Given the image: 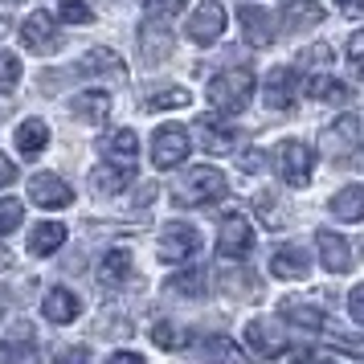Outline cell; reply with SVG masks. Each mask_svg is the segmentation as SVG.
<instances>
[{"label":"cell","mask_w":364,"mask_h":364,"mask_svg":"<svg viewBox=\"0 0 364 364\" xmlns=\"http://www.w3.org/2000/svg\"><path fill=\"white\" fill-rule=\"evenodd\" d=\"M250 95H254V74H250L246 66L221 70V74L209 78V86H205V99L213 102L217 111H225V115H242L250 107Z\"/></svg>","instance_id":"obj_1"},{"label":"cell","mask_w":364,"mask_h":364,"mask_svg":"<svg viewBox=\"0 0 364 364\" xmlns=\"http://www.w3.org/2000/svg\"><path fill=\"white\" fill-rule=\"evenodd\" d=\"M225 197V176L217 172V168H188L184 172V181L172 188V200L176 205H184V209H197V205H213V200Z\"/></svg>","instance_id":"obj_2"},{"label":"cell","mask_w":364,"mask_h":364,"mask_svg":"<svg viewBox=\"0 0 364 364\" xmlns=\"http://www.w3.org/2000/svg\"><path fill=\"white\" fill-rule=\"evenodd\" d=\"M319 144H323V151H328L331 164H352V156L364 148V127H360V119H356V115L336 119L331 127H323Z\"/></svg>","instance_id":"obj_3"},{"label":"cell","mask_w":364,"mask_h":364,"mask_svg":"<svg viewBox=\"0 0 364 364\" xmlns=\"http://www.w3.org/2000/svg\"><path fill=\"white\" fill-rule=\"evenodd\" d=\"M274 164H279V176L291 188H303V184L311 181V148L299 144V139H282L279 148H274Z\"/></svg>","instance_id":"obj_4"},{"label":"cell","mask_w":364,"mask_h":364,"mask_svg":"<svg viewBox=\"0 0 364 364\" xmlns=\"http://www.w3.org/2000/svg\"><path fill=\"white\" fill-rule=\"evenodd\" d=\"M21 46L33 53H58L62 50V33H58V25H53V17L41 9V13H29V17L21 21Z\"/></svg>","instance_id":"obj_5"},{"label":"cell","mask_w":364,"mask_h":364,"mask_svg":"<svg viewBox=\"0 0 364 364\" xmlns=\"http://www.w3.org/2000/svg\"><path fill=\"white\" fill-rule=\"evenodd\" d=\"M181 160H188V132H184L181 123H172V127H160V132L151 135V164L168 172V168H176Z\"/></svg>","instance_id":"obj_6"},{"label":"cell","mask_w":364,"mask_h":364,"mask_svg":"<svg viewBox=\"0 0 364 364\" xmlns=\"http://www.w3.org/2000/svg\"><path fill=\"white\" fill-rule=\"evenodd\" d=\"M250 250H254V225L242 213H230L217 230V254L233 262V258H246Z\"/></svg>","instance_id":"obj_7"},{"label":"cell","mask_w":364,"mask_h":364,"mask_svg":"<svg viewBox=\"0 0 364 364\" xmlns=\"http://www.w3.org/2000/svg\"><path fill=\"white\" fill-rule=\"evenodd\" d=\"M200 246V233L193 230V225H184V221H172L164 233H160V242H156V250H160V262H184V258H193Z\"/></svg>","instance_id":"obj_8"},{"label":"cell","mask_w":364,"mask_h":364,"mask_svg":"<svg viewBox=\"0 0 364 364\" xmlns=\"http://www.w3.org/2000/svg\"><path fill=\"white\" fill-rule=\"evenodd\" d=\"M221 33H225V9H221V0H205L197 13L188 17V41L213 46Z\"/></svg>","instance_id":"obj_9"},{"label":"cell","mask_w":364,"mask_h":364,"mask_svg":"<svg viewBox=\"0 0 364 364\" xmlns=\"http://www.w3.org/2000/svg\"><path fill=\"white\" fill-rule=\"evenodd\" d=\"M299 99V70L295 66H274L266 78V107L270 111H291Z\"/></svg>","instance_id":"obj_10"},{"label":"cell","mask_w":364,"mask_h":364,"mask_svg":"<svg viewBox=\"0 0 364 364\" xmlns=\"http://www.w3.org/2000/svg\"><path fill=\"white\" fill-rule=\"evenodd\" d=\"M172 29H168V21H144V29H139V58L148 62V66H160L168 53H172Z\"/></svg>","instance_id":"obj_11"},{"label":"cell","mask_w":364,"mask_h":364,"mask_svg":"<svg viewBox=\"0 0 364 364\" xmlns=\"http://www.w3.org/2000/svg\"><path fill=\"white\" fill-rule=\"evenodd\" d=\"M29 197L41 205V209H66L74 193H70V184L62 176H53V172H37L33 181H29Z\"/></svg>","instance_id":"obj_12"},{"label":"cell","mask_w":364,"mask_h":364,"mask_svg":"<svg viewBox=\"0 0 364 364\" xmlns=\"http://www.w3.org/2000/svg\"><path fill=\"white\" fill-rule=\"evenodd\" d=\"M99 151L107 156V164H119V168H135V156H139V135L132 127H115L99 144Z\"/></svg>","instance_id":"obj_13"},{"label":"cell","mask_w":364,"mask_h":364,"mask_svg":"<svg viewBox=\"0 0 364 364\" xmlns=\"http://www.w3.org/2000/svg\"><path fill=\"white\" fill-rule=\"evenodd\" d=\"M237 25H242V37H246L254 50H266L274 41V29H270V13L258 9V4H246L237 9Z\"/></svg>","instance_id":"obj_14"},{"label":"cell","mask_w":364,"mask_h":364,"mask_svg":"<svg viewBox=\"0 0 364 364\" xmlns=\"http://www.w3.org/2000/svg\"><path fill=\"white\" fill-rule=\"evenodd\" d=\"M197 135H200V148L213 151V156H225V151L237 148V127L225 123V119H200Z\"/></svg>","instance_id":"obj_15"},{"label":"cell","mask_w":364,"mask_h":364,"mask_svg":"<svg viewBox=\"0 0 364 364\" xmlns=\"http://www.w3.org/2000/svg\"><path fill=\"white\" fill-rule=\"evenodd\" d=\"M315 246H319V258H323V266H328L331 274H348L352 270V250H348V242L340 233L319 230L315 233Z\"/></svg>","instance_id":"obj_16"},{"label":"cell","mask_w":364,"mask_h":364,"mask_svg":"<svg viewBox=\"0 0 364 364\" xmlns=\"http://www.w3.org/2000/svg\"><path fill=\"white\" fill-rule=\"evenodd\" d=\"M0 364H37V340H33V328L29 323H21L0 344Z\"/></svg>","instance_id":"obj_17"},{"label":"cell","mask_w":364,"mask_h":364,"mask_svg":"<svg viewBox=\"0 0 364 364\" xmlns=\"http://www.w3.org/2000/svg\"><path fill=\"white\" fill-rule=\"evenodd\" d=\"M132 274H135L132 250L115 246V250H107V254H102V262H99V282H102V287H123Z\"/></svg>","instance_id":"obj_18"},{"label":"cell","mask_w":364,"mask_h":364,"mask_svg":"<svg viewBox=\"0 0 364 364\" xmlns=\"http://www.w3.org/2000/svg\"><path fill=\"white\" fill-rule=\"evenodd\" d=\"M246 340L250 348H258L262 356H279V352H287V336H282L279 323H270V319H254V323H246Z\"/></svg>","instance_id":"obj_19"},{"label":"cell","mask_w":364,"mask_h":364,"mask_svg":"<svg viewBox=\"0 0 364 364\" xmlns=\"http://www.w3.org/2000/svg\"><path fill=\"white\" fill-rule=\"evenodd\" d=\"M307 270H311V262H307L303 246H282L270 254V274L274 279H307Z\"/></svg>","instance_id":"obj_20"},{"label":"cell","mask_w":364,"mask_h":364,"mask_svg":"<svg viewBox=\"0 0 364 364\" xmlns=\"http://www.w3.org/2000/svg\"><path fill=\"white\" fill-rule=\"evenodd\" d=\"M132 181H135V168H119V164H99L90 172V188H95L99 197H115V193H123Z\"/></svg>","instance_id":"obj_21"},{"label":"cell","mask_w":364,"mask_h":364,"mask_svg":"<svg viewBox=\"0 0 364 364\" xmlns=\"http://www.w3.org/2000/svg\"><path fill=\"white\" fill-rule=\"evenodd\" d=\"M107 115H111V95L107 90H86V95L74 99V119H82L86 127L107 123Z\"/></svg>","instance_id":"obj_22"},{"label":"cell","mask_w":364,"mask_h":364,"mask_svg":"<svg viewBox=\"0 0 364 364\" xmlns=\"http://www.w3.org/2000/svg\"><path fill=\"white\" fill-rule=\"evenodd\" d=\"M41 315H46L50 323H70V319L78 315V299H74V291H66V287H53L50 295L41 299Z\"/></svg>","instance_id":"obj_23"},{"label":"cell","mask_w":364,"mask_h":364,"mask_svg":"<svg viewBox=\"0 0 364 364\" xmlns=\"http://www.w3.org/2000/svg\"><path fill=\"white\" fill-rule=\"evenodd\" d=\"M279 315L287 319V323L303 328V331H319V328H323V311L311 307V303H303V299H282Z\"/></svg>","instance_id":"obj_24"},{"label":"cell","mask_w":364,"mask_h":364,"mask_svg":"<svg viewBox=\"0 0 364 364\" xmlns=\"http://www.w3.org/2000/svg\"><path fill=\"white\" fill-rule=\"evenodd\" d=\"M82 74H107V78H115V82H123L127 78V66L119 62V53L115 50H90L82 58Z\"/></svg>","instance_id":"obj_25"},{"label":"cell","mask_w":364,"mask_h":364,"mask_svg":"<svg viewBox=\"0 0 364 364\" xmlns=\"http://www.w3.org/2000/svg\"><path fill=\"white\" fill-rule=\"evenodd\" d=\"M331 213L336 221H364V188L360 184H348L331 197Z\"/></svg>","instance_id":"obj_26"},{"label":"cell","mask_w":364,"mask_h":364,"mask_svg":"<svg viewBox=\"0 0 364 364\" xmlns=\"http://www.w3.org/2000/svg\"><path fill=\"white\" fill-rule=\"evenodd\" d=\"M62 242H66V225H62V221H41V225L29 233V250H33V254H41V258H46V254H53Z\"/></svg>","instance_id":"obj_27"},{"label":"cell","mask_w":364,"mask_h":364,"mask_svg":"<svg viewBox=\"0 0 364 364\" xmlns=\"http://www.w3.org/2000/svg\"><path fill=\"white\" fill-rule=\"evenodd\" d=\"M282 21H287V29H311L323 21V9L311 4V0H291L287 9H282Z\"/></svg>","instance_id":"obj_28"},{"label":"cell","mask_w":364,"mask_h":364,"mask_svg":"<svg viewBox=\"0 0 364 364\" xmlns=\"http://www.w3.org/2000/svg\"><path fill=\"white\" fill-rule=\"evenodd\" d=\"M50 144V127L41 123V119H25L17 127V151H25V156H37V151Z\"/></svg>","instance_id":"obj_29"},{"label":"cell","mask_w":364,"mask_h":364,"mask_svg":"<svg viewBox=\"0 0 364 364\" xmlns=\"http://www.w3.org/2000/svg\"><path fill=\"white\" fill-rule=\"evenodd\" d=\"M205 352H209V364H250L246 352L233 344V340H225V336L209 340V344H205Z\"/></svg>","instance_id":"obj_30"},{"label":"cell","mask_w":364,"mask_h":364,"mask_svg":"<svg viewBox=\"0 0 364 364\" xmlns=\"http://www.w3.org/2000/svg\"><path fill=\"white\" fill-rule=\"evenodd\" d=\"M311 95L319 102H348V99H352V90H348L344 82L328 78V74H323V78H311Z\"/></svg>","instance_id":"obj_31"},{"label":"cell","mask_w":364,"mask_h":364,"mask_svg":"<svg viewBox=\"0 0 364 364\" xmlns=\"http://www.w3.org/2000/svg\"><path fill=\"white\" fill-rule=\"evenodd\" d=\"M168 291H176V295H205V270H188V274H172L168 279Z\"/></svg>","instance_id":"obj_32"},{"label":"cell","mask_w":364,"mask_h":364,"mask_svg":"<svg viewBox=\"0 0 364 364\" xmlns=\"http://www.w3.org/2000/svg\"><path fill=\"white\" fill-rule=\"evenodd\" d=\"M188 102H193V95L176 86V90H160V95H151L148 111H168V107H172V111H181V107H188Z\"/></svg>","instance_id":"obj_33"},{"label":"cell","mask_w":364,"mask_h":364,"mask_svg":"<svg viewBox=\"0 0 364 364\" xmlns=\"http://www.w3.org/2000/svg\"><path fill=\"white\" fill-rule=\"evenodd\" d=\"M21 82V58L9 50H0V95H9Z\"/></svg>","instance_id":"obj_34"},{"label":"cell","mask_w":364,"mask_h":364,"mask_svg":"<svg viewBox=\"0 0 364 364\" xmlns=\"http://www.w3.org/2000/svg\"><path fill=\"white\" fill-rule=\"evenodd\" d=\"M58 9H62V21H70V25H90L95 21L90 0H58Z\"/></svg>","instance_id":"obj_35"},{"label":"cell","mask_w":364,"mask_h":364,"mask_svg":"<svg viewBox=\"0 0 364 364\" xmlns=\"http://www.w3.org/2000/svg\"><path fill=\"white\" fill-rule=\"evenodd\" d=\"M221 287H225L230 295H242V299L254 295V279H250L246 270H225V274H221Z\"/></svg>","instance_id":"obj_36"},{"label":"cell","mask_w":364,"mask_h":364,"mask_svg":"<svg viewBox=\"0 0 364 364\" xmlns=\"http://www.w3.org/2000/svg\"><path fill=\"white\" fill-rule=\"evenodd\" d=\"M21 217H25V209H21V200L13 197H0V233H13L21 225Z\"/></svg>","instance_id":"obj_37"},{"label":"cell","mask_w":364,"mask_h":364,"mask_svg":"<svg viewBox=\"0 0 364 364\" xmlns=\"http://www.w3.org/2000/svg\"><path fill=\"white\" fill-rule=\"evenodd\" d=\"M181 9H184V0H148V4H144V13H148L151 21H172Z\"/></svg>","instance_id":"obj_38"},{"label":"cell","mask_w":364,"mask_h":364,"mask_svg":"<svg viewBox=\"0 0 364 364\" xmlns=\"http://www.w3.org/2000/svg\"><path fill=\"white\" fill-rule=\"evenodd\" d=\"M151 340H156L160 348H181L184 344V331L176 328V323H156V328H151Z\"/></svg>","instance_id":"obj_39"},{"label":"cell","mask_w":364,"mask_h":364,"mask_svg":"<svg viewBox=\"0 0 364 364\" xmlns=\"http://www.w3.org/2000/svg\"><path fill=\"white\" fill-rule=\"evenodd\" d=\"M328 344L336 348V352H348V356L364 360V336H331Z\"/></svg>","instance_id":"obj_40"},{"label":"cell","mask_w":364,"mask_h":364,"mask_svg":"<svg viewBox=\"0 0 364 364\" xmlns=\"http://www.w3.org/2000/svg\"><path fill=\"white\" fill-rule=\"evenodd\" d=\"M348 62L356 70V78H364V29L348 37Z\"/></svg>","instance_id":"obj_41"},{"label":"cell","mask_w":364,"mask_h":364,"mask_svg":"<svg viewBox=\"0 0 364 364\" xmlns=\"http://www.w3.org/2000/svg\"><path fill=\"white\" fill-rule=\"evenodd\" d=\"M299 62H303V66H323V62H331V50L328 46H311V50L299 53Z\"/></svg>","instance_id":"obj_42"},{"label":"cell","mask_w":364,"mask_h":364,"mask_svg":"<svg viewBox=\"0 0 364 364\" xmlns=\"http://www.w3.org/2000/svg\"><path fill=\"white\" fill-rule=\"evenodd\" d=\"M348 311H352L356 323H364V287H356V291L348 295Z\"/></svg>","instance_id":"obj_43"},{"label":"cell","mask_w":364,"mask_h":364,"mask_svg":"<svg viewBox=\"0 0 364 364\" xmlns=\"http://www.w3.org/2000/svg\"><path fill=\"white\" fill-rule=\"evenodd\" d=\"M262 160H266L262 151H258V148H250L246 156H242V172H262Z\"/></svg>","instance_id":"obj_44"},{"label":"cell","mask_w":364,"mask_h":364,"mask_svg":"<svg viewBox=\"0 0 364 364\" xmlns=\"http://www.w3.org/2000/svg\"><path fill=\"white\" fill-rule=\"evenodd\" d=\"M53 364H86V348H74V352H62Z\"/></svg>","instance_id":"obj_45"},{"label":"cell","mask_w":364,"mask_h":364,"mask_svg":"<svg viewBox=\"0 0 364 364\" xmlns=\"http://www.w3.org/2000/svg\"><path fill=\"white\" fill-rule=\"evenodd\" d=\"M348 17H364V0H336Z\"/></svg>","instance_id":"obj_46"},{"label":"cell","mask_w":364,"mask_h":364,"mask_svg":"<svg viewBox=\"0 0 364 364\" xmlns=\"http://www.w3.org/2000/svg\"><path fill=\"white\" fill-rule=\"evenodd\" d=\"M107 364H144V356H135V352H115V356H107Z\"/></svg>","instance_id":"obj_47"},{"label":"cell","mask_w":364,"mask_h":364,"mask_svg":"<svg viewBox=\"0 0 364 364\" xmlns=\"http://www.w3.org/2000/svg\"><path fill=\"white\" fill-rule=\"evenodd\" d=\"M13 176H17V168H13L9 160H4V156H0V188H4V184H13Z\"/></svg>","instance_id":"obj_48"},{"label":"cell","mask_w":364,"mask_h":364,"mask_svg":"<svg viewBox=\"0 0 364 364\" xmlns=\"http://www.w3.org/2000/svg\"><path fill=\"white\" fill-rule=\"evenodd\" d=\"M258 213H262V217L274 213V197H258Z\"/></svg>","instance_id":"obj_49"},{"label":"cell","mask_w":364,"mask_h":364,"mask_svg":"<svg viewBox=\"0 0 364 364\" xmlns=\"http://www.w3.org/2000/svg\"><path fill=\"white\" fill-rule=\"evenodd\" d=\"M319 364H336V360H319Z\"/></svg>","instance_id":"obj_50"}]
</instances>
